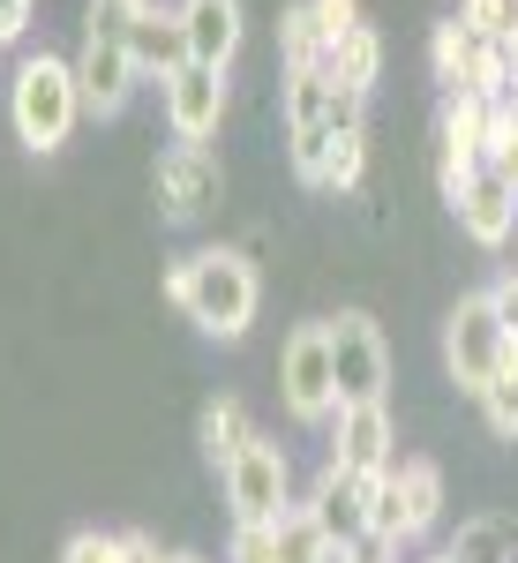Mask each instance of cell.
I'll use <instances>...</instances> for the list:
<instances>
[{
    "label": "cell",
    "mask_w": 518,
    "mask_h": 563,
    "mask_svg": "<svg viewBox=\"0 0 518 563\" xmlns=\"http://www.w3.org/2000/svg\"><path fill=\"white\" fill-rule=\"evenodd\" d=\"M166 301L180 308L196 331L241 339V331L256 323L263 278H256V263L241 256V249H188V256H173V271H166Z\"/></svg>",
    "instance_id": "cell-1"
},
{
    "label": "cell",
    "mask_w": 518,
    "mask_h": 563,
    "mask_svg": "<svg viewBox=\"0 0 518 563\" xmlns=\"http://www.w3.org/2000/svg\"><path fill=\"white\" fill-rule=\"evenodd\" d=\"M331 466L353 481H376L398 466V443H390V406H339L331 413Z\"/></svg>",
    "instance_id": "cell-10"
},
{
    "label": "cell",
    "mask_w": 518,
    "mask_h": 563,
    "mask_svg": "<svg viewBox=\"0 0 518 563\" xmlns=\"http://www.w3.org/2000/svg\"><path fill=\"white\" fill-rule=\"evenodd\" d=\"M129 53H135V76H158V84H166L173 68H188V31H180V8L143 0V8L129 15Z\"/></svg>",
    "instance_id": "cell-15"
},
{
    "label": "cell",
    "mask_w": 518,
    "mask_h": 563,
    "mask_svg": "<svg viewBox=\"0 0 518 563\" xmlns=\"http://www.w3.org/2000/svg\"><path fill=\"white\" fill-rule=\"evenodd\" d=\"M443 511V474H436V459H398L390 474L368 481V541H384V549H406V541H421Z\"/></svg>",
    "instance_id": "cell-4"
},
{
    "label": "cell",
    "mask_w": 518,
    "mask_h": 563,
    "mask_svg": "<svg viewBox=\"0 0 518 563\" xmlns=\"http://www.w3.org/2000/svg\"><path fill=\"white\" fill-rule=\"evenodd\" d=\"M180 31H188V60L225 68L241 53V0H180Z\"/></svg>",
    "instance_id": "cell-16"
},
{
    "label": "cell",
    "mask_w": 518,
    "mask_h": 563,
    "mask_svg": "<svg viewBox=\"0 0 518 563\" xmlns=\"http://www.w3.org/2000/svg\"><path fill=\"white\" fill-rule=\"evenodd\" d=\"M271 563H339V549H331V533L294 504L286 519L271 526Z\"/></svg>",
    "instance_id": "cell-19"
},
{
    "label": "cell",
    "mask_w": 518,
    "mask_h": 563,
    "mask_svg": "<svg viewBox=\"0 0 518 563\" xmlns=\"http://www.w3.org/2000/svg\"><path fill=\"white\" fill-rule=\"evenodd\" d=\"M459 90L481 98V106H511V53L474 38V60H466V84H459Z\"/></svg>",
    "instance_id": "cell-22"
},
{
    "label": "cell",
    "mask_w": 518,
    "mask_h": 563,
    "mask_svg": "<svg viewBox=\"0 0 518 563\" xmlns=\"http://www.w3.org/2000/svg\"><path fill=\"white\" fill-rule=\"evenodd\" d=\"M166 121H173L180 143H211L218 121H225V68H203V60L173 68L166 76Z\"/></svg>",
    "instance_id": "cell-12"
},
{
    "label": "cell",
    "mask_w": 518,
    "mask_h": 563,
    "mask_svg": "<svg viewBox=\"0 0 518 563\" xmlns=\"http://www.w3.org/2000/svg\"><path fill=\"white\" fill-rule=\"evenodd\" d=\"M459 23H466L481 45H511L518 38V0H466Z\"/></svg>",
    "instance_id": "cell-26"
},
{
    "label": "cell",
    "mask_w": 518,
    "mask_h": 563,
    "mask_svg": "<svg viewBox=\"0 0 518 563\" xmlns=\"http://www.w3.org/2000/svg\"><path fill=\"white\" fill-rule=\"evenodd\" d=\"M301 511L323 526V533H331V549H361V541H368V481L339 474V466L323 459V474L308 481Z\"/></svg>",
    "instance_id": "cell-13"
},
{
    "label": "cell",
    "mask_w": 518,
    "mask_h": 563,
    "mask_svg": "<svg viewBox=\"0 0 518 563\" xmlns=\"http://www.w3.org/2000/svg\"><path fill=\"white\" fill-rule=\"evenodd\" d=\"M488 113L496 106H481V98H443V121H436V188H443V203H459L466 196V180L481 174V151H488Z\"/></svg>",
    "instance_id": "cell-9"
},
{
    "label": "cell",
    "mask_w": 518,
    "mask_h": 563,
    "mask_svg": "<svg viewBox=\"0 0 518 563\" xmlns=\"http://www.w3.org/2000/svg\"><path fill=\"white\" fill-rule=\"evenodd\" d=\"M225 504H233V526H278L301 496H294V466H286V443L278 435H249V451L225 466Z\"/></svg>",
    "instance_id": "cell-5"
},
{
    "label": "cell",
    "mask_w": 518,
    "mask_h": 563,
    "mask_svg": "<svg viewBox=\"0 0 518 563\" xmlns=\"http://www.w3.org/2000/svg\"><path fill=\"white\" fill-rule=\"evenodd\" d=\"M323 68H331V84H339V90L368 98V90H376V76H384V38L361 23V31H345V38L323 53Z\"/></svg>",
    "instance_id": "cell-18"
},
{
    "label": "cell",
    "mask_w": 518,
    "mask_h": 563,
    "mask_svg": "<svg viewBox=\"0 0 518 563\" xmlns=\"http://www.w3.org/2000/svg\"><path fill=\"white\" fill-rule=\"evenodd\" d=\"M451 211H459V233H466L474 249H504V241H511V225H518V188H511V180H496L488 166H481Z\"/></svg>",
    "instance_id": "cell-14"
},
{
    "label": "cell",
    "mask_w": 518,
    "mask_h": 563,
    "mask_svg": "<svg viewBox=\"0 0 518 563\" xmlns=\"http://www.w3.org/2000/svg\"><path fill=\"white\" fill-rule=\"evenodd\" d=\"M129 8H143V0H129Z\"/></svg>",
    "instance_id": "cell-36"
},
{
    "label": "cell",
    "mask_w": 518,
    "mask_h": 563,
    "mask_svg": "<svg viewBox=\"0 0 518 563\" xmlns=\"http://www.w3.org/2000/svg\"><path fill=\"white\" fill-rule=\"evenodd\" d=\"M308 15H316V31H323V53H331L345 31H361V0H308Z\"/></svg>",
    "instance_id": "cell-27"
},
{
    "label": "cell",
    "mask_w": 518,
    "mask_h": 563,
    "mask_svg": "<svg viewBox=\"0 0 518 563\" xmlns=\"http://www.w3.org/2000/svg\"><path fill=\"white\" fill-rule=\"evenodd\" d=\"M436 563H451V556H436Z\"/></svg>",
    "instance_id": "cell-37"
},
{
    "label": "cell",
    "mask_w": 518,
    "mask_h": 563,
    "mask_svg": "<svg viewBox=\"0 0 518 563\" xmlns=\"http://www.w3.org/2000/svg\"><path fill=\"white\" fill-rule=\"evenodd\" d=\"M218 188H225V174H218L211 143H173L166 158H158V211H166L173 225L203 218L218 203Z\"/></svg>",
    "instance_id": "cell-11"
},
{
    "label": "cell",
    "mask_w": 518,
    "mask_h": 563,
    "mask_svg": "<svg viewBox=\"0 0 518 563\" xmlns=\"http://www.w3.org/2000/svg\"><path fill=\"white\" fill-rule=\"evenodd\" d=\"M331 331V376H339V406H376L390 384V353H384V331H376V316H361V308H345L323 323Z\"/></svg>",
    "instance_id": "cell-8"
},
{
    "label": "cell",
    "mask_w": 518,
    "mask_h": 563,
    "mask_svg": "<svg viewBox=\"0 0 518 563\" xmlns=\"http://www.w3.org/2000/svg\"><path fill=\"white\" fill-rule=\"evenodd\" d=\"M60 563H121V533H98V526H84V533L60 549Z\"/></svg>",
    "instance_id": "cell-28"
},
{
    "label": "cell",
    "mask_w": 518,
    "mask_h": 563,
    "mask_svg": "<svg viewBox=\"0 0 518 563\" xmlns=\"http://www.w3.org/2000/svg\"><path fill=\"white\" fill-rule=\"evenodd\" d=\"M481 421H488V435L518 443V339L504 346L496 376H488V390H481Z\"/></svg>",
    "instance_id": "cell-20"
},
{
    "label": "cell",
    "mask_w": 518,
    "mask_h": 563,
    "mask_svg": "<svg viewBox=\"0 0 518 563\" xmlns=\"http://www.w3.org/2000/svg\"><path fill=\"white\" fill-rule=\"evenodd\" d=\"M225 563H271V526H233V556Z\"/></svg>",
    "instance_id": "cell-29"
},
{
    "label": "cell",
    "mask_w": 518,
    "mask_h": 563,
    "mask_svg": "<svg viewBox=\"0 0 518 563\" xmlns=\"http://www.w3.org/2000/svg\"><path fill=\"white\" fill-rule=\"evenodd\" d=\"M481 166H488L496 180H511V188H518V98L488 113V151H481Z\"/></svg>",
    "instance_id": "cell-24"
},
{
    "label": "cell",
    "mask_w": 518,
    "mask_h": 563,
    "mask_svg": "<svg viewBox=\"0 0 518 563\" xmlns=\"http://www.w3.org/2000/svg\"><path fill=\"white\" fill-rule=\"evenodd\" d=\"M398 549H384V541H361V549H339V563H390Z\"/></svg>",
    "instance_id": "cell-33"
},
{
    "label": "cell",
    "mask_w": 518,
    "mask_h": 563,
    "mask_svg": "<svg viewBox=\"0 0 518 563\" xmlns=\"http://www.w3.org/2000/svg\"><path fill=\"white\" fill-rule=\"evenodd\" d=\"M84 121V90H76V60L60 53H23L8 76V129L31 158H53Z\"/></svg>",
    "instance_id": "cell-2"
},
{
    "label": "cell",
    "mask_w": 518,
    "mask_h": 563,
    "mask_svg": "<svg viewBox=\"0 0 518 563\" xmlns=\"http://www.w3.org/2000/svg\"><path fill=\"white\" fill-rule=\"evenodd\" d=\"M504 346H511V331L496 323V308H488V286L481 294H466V301L443 316V368H451V384L459 390H488V376H496V361H504Z\"/></svg>",
    "instance_id": "cell-6"
},
{
    "label": "cell",
    "mask_w": 518,
    "mask_h": 563,
    "mask_svg": "<svg viewBox=\"0 0 518 563\" xmlns=\"http://www.w3.org/2000/svg\"><path fill=\"white\" fill-rule=\"evenodd\" d=\"M121 563H166V556H158L151 533H121Z\"/></svg>",
    "instance_id": "cell-32"
},
{
    "label": "cell",
    "mask_w": 518,
    "mask_h": 563,
    "mask_svg": "<svg viewBox=\"0 0 518 563\" xmlns=\"http://www.w3.org/2000/svg\"><path fill=\"white\" fill-rule=\"evenodd\" d=\"M249 435H256V421H249V406H241V398H211V406H203V421H196V443H203V459H211L218 474L249 451Z\"/></svg>",
    "instance_id": "cell-17"
},
{
    "label": "cell",
    "mask_w": 518,
    "mask_h": 563,
    "mask_svg": "<svg viewBox=\"0 0 518 563\" xmlns=\"http://www.w3.org/2000/svg\"><path fill=\"white\" fill-rule=\"evenodd\" d=\"M31 31V0H0V45H15Z\"/></svg>",
    "instance_id": "cell-31"
},
{
    "label": "cell",
    "mask_w": 518,
    "mask_h": 563,
    "mask_svg": "<svg viewBox=\"0 0 518 563\" xmlns=\"http://www.w3.org/2000/svg\"><path fill=\"white\" fill-rule=\"evenodd\" d=\"M504 53H511V98H518V38H511V45H504Z\"/></svg>",
    "instance_id": "cell-34"
},
{
    "label": "cell",
    "mask_w": 518,
    "mask_h": 563,
    "mask_svg": "<svg viewBox=\"0 0 518 563\" xmlns=\"http://www.w3.org/2000/svg\"><path fill=\"white\" fill-rule=\"evenodd\" d=\"M443 556H451V563H518L511 519H496V511H488V519H466V526H459V541H451Z\"/></svg>",
    "instance_id": "cell-21"
},
{
    "label": "cell",
    "mask_w": 518,
    "mask_h": 563,
    "mask_svg": "<svg viewBox=\"0 0 518 563\" xmlns=\"http://www.w3.org/2000/svg\"><path fill=\"white\" fill-rule=\"evenodd\" d=\"M278 390H286V413H294L301 429H331V413H339V376H331V331H323V323H301V331L286 339Z\"/></svg>",
    "instance_id": "cell-7"
},
{
    "label": "cell",
    "mask_w": 518,
    "mask_h": 563,
    "mask_svg": "<svg viewBox=\"0 0 518 563\" xmlns=\"http://www.w3.org/2000/svg\"><path fill=\"white\" fill-rule=\"evenodd\" d=\"M129 0H90L84 23V53H76V90L84 113H121L135 90V53H129Z\"/></svg>",
    "instance_id": "cell-3"
},
{
    "label": "cell",
    "mask_w": 518,
    "mask_h": 563,
    "mask_svg": "<svg viewBox=\"0 0 518 563\" xmlns=\"http://www.w3.org/2000/svg\"><path fill=\"white\" fill-rule=\"evenodd\" d=\"M278 53H286V68H316V60H323V31H316L308 0L278 15Z\"/></svg>",
    "instance_id": "cell-25"
},
{
    "label": "cell",
    "mask_w": 518,
    "mask_h": 563,
    "mask_svg": "<svg viewBox=\"0 0 518 563\" xmlns=\"http://www.w3.org/2000/svg\"><path fill=\"white\" fill-rule=\"evenodd\" d=\"M466 60H474V31H466V23H436L429 68H436V84H443V98H459V84H466Z\"/></svg>",
    "instance_id": "cell-23"
},
{
    "label": "cell",
    "mask_w": 518,
    "mask_h": 563,
    "mask_svg": "<svg viewBox=\"0 0 518 563\" xmlns=\"http://www.w3.org/2000/svg\"><path fill=\"white\" fill-rule=\"evenodd\" d=\"M488 308H496V323L518 339V278H496V286H488Z\"/></svg>",
    "instance_id": "cell-30"
},
{
    "label": "cell",
    "mask_w": 518,
    "mask_h": 563,
    "mask_svg": "<svg viewBox=\"0 0 518 563\" xmlns=\"http://www.w3.org/2000/svg\"><path fill=\"white\" fill-rule=\"evenodd\" d=\"M166 563H203V556H188V549H180V556H166Z\"/></svg>",
    "instance_id": "cell-35"
}]
</instances>
